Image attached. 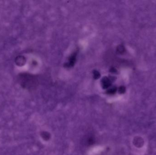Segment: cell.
Returning <instances> with one entry per match:
<instances>
[{"instance_id": "obj_1", "label": "cell", "mask_w": 156, "mask_h": 155, "mask_svg": "<svg viewBox=\"0 0 156 155\" xmlns=\"http://www.w3.org/2000/svg\"><path fill=\"white\" fill-rule=\"evenodd\" d=\"M18 81L20 85L25 89H33L37 84L36 78L29 74L22 73L19 75Z\"/></svg>"}, {"instance_id": "obj_2", "label": "cell", "mask_w": 156, "mask_h": 155, "mask_svg": "<svg viewBox=\"0 0 156 155\" xmlns=\"http://www.w3.org/2000/svg\"><path fill=\"white\" fill-rule=\"evenodd\" d=\"M109 78L105 77L103 78L101 81L102 86L104 89L108 88L111 86V81Z\"/></svg>"}, {"instance_id": "obj_3", "label": "cell", "mask_w": 156, "mask_h": 155, "mask_svg": "<svg viewBox=\"0 0 156 155\" xmlns=\"http://www.w3.org/2000/svg\"><path fill=\"white\" fill-rule=\"evenodd\" d=\"M94 77V79H97L100 77V74L98 71H94L93 72Z\"/></svg>"}, {"instance_id": "obj_4", "label": "cell", "mask_w": 156, "mask_h": 155, "mask_svg": "<svg viewBox=\"0 0 156 155\" xmlns=\"http://www.w3.org/2000/svg\"><path fill=\"white\" fill-rule=\"evenodd\" d=\"M115 88H112V89H110V90H108V92H107V93H108L109 94H112L113 93H114L115 92Z\"/></svg>"}]
</instances>
